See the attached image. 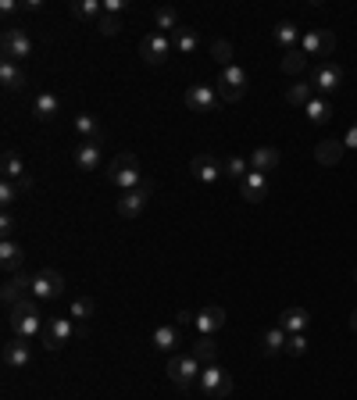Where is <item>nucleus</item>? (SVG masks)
Segmentation results:
<instances>
[{
	"mask_svg": "<svg viewBox=\"0 0 357 400\" xmlns=\"http://www.w3.org/2000/svg\"><path fill=\"white\" fill-rule=\"evenodd\" d=\"M307 322H311L307 307H286V311L279 314V325H282L289 336H296V332H307Z\"/></svg>",
	"mask_w": 357,
	"mask_h": 400,
	"instance_id": "nucleus-23",
	"label": "nucleus"
},
{
	"mask_svg": "<svg viewBox=\"0 0 357 400\" xmlns=\"http://www.w3.org/2000/svg\"><path fill=\"white\" fill-rule=\"evenodd\" d=\"M97 29H100V36H118V33H122V19H115V15H100Z\"/></svg>",
	"mask_w": 357,
	"mask_h": 400,
	"instance_id": "nucleus-42",
	"label": "nucleus"
},
{
	"mask_svg": "<svg viewBox=\"0 0 357 400\" xmlns=\"http://www.w3.org/2000/svg\"><path fill=\"white\" fill-rule=\"evenodd\" d=\"M0 54H4V61L22 65V61L33 54V36H29L26 29H19V26L4 29V36H0Z\"/></svg>",
	"mask_w": 357,
	"mask_h": 400,
	"instance_id": "nucleus-6",
	"label": "nucleus"
},
{
	"mask_svg": "<svg viewBox=\"0 0 357 400\" xmlns=\"http://www.w3.org/2000/svg\"><path fill=\"white\" fill-rule=\"evenodd\" d=\"M200 371H204V364H200L193 354H172L168 364H165V375H168V382H172L179 393H190L193 382L200 379Z\"/></svg>",
	"mask_w": 357,
	"mask_h": 400,
	"instance_id": "nucleus-3",
	"label": "nucleus"
},
{
	"mask_svg": "<svg viewBox=\"0 0 357 400\" xmlns=\"http://www.w3.org/2000/svg\"><path fill=\"white\" fill-rule=\"evenodd\" d=\"M222 175H229V179L243 183V179L250 175V161H247V158H239V154H232V158H225V161H222Z\"/></svg>",
	"mask_w": 357,
	"mask_h": 400,
	"instance_id": "nucleus-37",
	"label": "nucleus"
},
{
	"mask_svg": "<svg viewBox=\"0 0 357 400\" xmlns=\"http://www.w3.org/2000/svg\"><path fill=\"white\" fill-rule=\"evenodd\" d=\"M68 314H72V318H76L79 325H83V322H90V318H93V300H90V297H76V300H72V311H68Z\"/></svg>",
	"mask_w": 357,
	"mask_h": 400,
	"instance_id": "nucleus-39",
	"label": "nucleus"
},
{
	"mask_svg": "<svg viewBox=\"0 0 357 400\" xmlns=\"http://www.w3.org/2000/svg\"><path fill=\"white\" fill-rule=\"evenodd\" d=\"M343 154H346L343 140H321V143L314 147V161H318V165H325V168L339 165V161H343Z\"/></svg>",
	"mask_w": 357,
	"mask_h": 400,
	"instance_id": "nucleus-21",
	"label": "nucleus"
},
{
	"mask_svg": "<svg viewBox=\"0 0 357 400\" xmlns=\"http://www.w3.org/2000/svg\"><path fill=\"white\" fill-rule=\"evenodd\" d=\"M339 83H343V68L332 65V61H325V65H318V68L311 72V86H314L318 93H325V97H332V93L339 90Z\"/></svg>",
	"mask_w": 357,
	"mask_h": 400,
	"instance_id": "nucleus-14",
	"label": "nucleus"
},
{
	"mask_svg": "<svg viewBox=\"0 0 357 400\" xmlns=\"http://www.w3.org/2000/svg\"><path fill=\"white\" fill-rule=\"evenodd\" d=\"M304 111H307V122H314V125H325V122L332 118V101H328V97H314V101H311Z\"/></svg>",
	"mask_w": 357,
	"mask_h": 400,
	"instance_id": "nucleus-35",
	"label": "nucleus"
},
{
	"mask_svg": "<svg viewBox=\"0 0 357 400\" xmlns=\"http://www.w3.org/2000/svg\"><path fill=\"white\" fill-rule=\"evenodd\" d=\"M0 83H4V90H22L26 86V68L15 65V61H0Z\"/></svg>",
	"mask_w": 357,
	"mask_h": 400,
	"instance_id": "nucleus-27",
	"label": "nucleus"
},
{
	"mask_svg": "<svg viewBox=\"0 0 357 400\" xmlns=\"http://www.w3.org/2000/svg\"><path fill=\"white\" fill-rule=\"evenodd\" d=\"M300 51H304L307 58H328V54L336 51V36H332L328 29H311V33L300 36Z\"/></svg>",
	"mask_w": 357,
	"mask_h": 400,
	"instance_id": "nucleus-12",
	"label": "nucleus"
},
{
	"mask_svg": "<svg viewBox=\"0 0 357 400\" xmlns=\"http://www.w3.org/2000/svg\"><path fill=\"white\" fill-rule=\"evenodd\" d=\"M197 43H200V36H197V29H190V26H182V29L175 33V51H179V54H193V51H197Z\"/></svg>",
	"mask_w": 357,
	"mask_h": 400,
	"instance_id": "nucleus-38",
	"label": "nucleus"
},
{
	"mask_svg": "<svg viewBox=\"0 0 357 400\" xmlns=\"http://www.w3.org/2000/svg\"><path fill=\"white\" fill-rule=\"evenodd\" d=\"M314 101V86H311V79H296L293 86H286V104H293V108H307Z\"/></svg>",
	"mask_w": 357,
	"mask_h": 400,
	"instance_id": "nucleus-24",
	"label": "nucleus"
},
{
	"mask_svg": "<svg viewBox=\"0 0 357 400\" xmlns=\"http://www.w3.org/2000/svg\"><path fill=\"white\" fill-rule=\"evenodd\" d=\"M218 90L214 86H207V83H193L190 90H186V108L190 111H197V115H211L214 108H218Z\"/></svg>",
	"mask_w": 357,
	"mask_h": 400,
	"instance_id": "nucleus-10",
	"label": "nucleus"
},
{
	"mask_svg": "<svg viewBox=\"0 0 357 400\" xmlns=\"http://www.w3.org/2000/svg\"><path fill=\"white\" fill-rule=\"evenodd\" d=\"M0 265H4V272H22V265H26V250H22V243H15V240H4L0 243Z\"/></svg>",
	"mask_w": 357,
	"mask_h": 400,
	"instance_id": "nucleus-20",
	"label": "nucleus"
},
{
	"mask_svg": "<svg viewBox=\"0 0 357 400\" xmlns=\"http://www.w3.org/2000/svg\"><path fill=\"white\" fill-rule=\"evenodd\" d=\"M193 322H197V314H193V311H186V307H182V311H175V325H179V329H186V325H193Z\"/></svg>",
	"mask_w": 357,
	"mask_h": 400,
	"instance_id": "nucleus-46",
	"label": "nucleus"
},
{
	"mask_svg": "<svg viewBox=\"0 0 357 400\" xmlns=\"http://www.w3.org/2000/svg\"><path fill=\"white\" fill-rule=\"evenodd\" d=\"M190 354H193L200 364H214V357H218L214 336H197V339H193V347H190Z\"/></svg>",
	"mask_w": 357,
	"mask_h": 400,
	"instance_id": "nucleus-32",
	"label": "nucleus"
},
{
	"mask_svg": "<svg viewBox=\"0 0 357 400\" xmlns=\"http://www.w3.org/2000/svg\"><path fill=\"white\" fill-rule=\"evenodd\" d=\"M33 279H36V275H29L26 268H22V272H15V275L4 282V286H0V300H4L8 307H15L19 300L33 297Z\"/></svg>",
	"mask_w": 357,
	"mask_h": 400,
	"instance_id": "nucleus-11",
	"label": "nucleus"
},
{
	"mask_svg": "<svg viewBox=\"0 0 357 400\" xmlns=\"http://www.w3.org/2000/svg\"><path fill=\"white\" fill-rule=\"evenodd\" d=\"M353 279H357V268H353Z\"/></svg>",
	"mask_w": 357,
	"mask_h": 400,
	"instance_id": "nucleus-50",
	"label": "nucleus"
},
{
	"mask_svg": "<svg viewBox=\"0 0 357 400\" xmlns=\"http://www.w3.org/2000/svg\"><path fill=\"white\" fill-rule=\"evenodd\" d=\"M122 11H125V0H104V15H115L118 19Z\"/></svg>",
	"mask_w": 357,
	"mask_h": 400,
	"instance_id": "nucleus-45",
	"label": "nucleus"
},
{
	"mask_svg": "<svg viewBox=\"0 0 357 400\" xmlns=\"http://www.w3.org/2000/svg\"><path fill=\"white\" fill-rule=\"evenodd\" d=\"M76 133H79L86 143H100V136H104V133H100V122H97L90 111H79V115H76Z\"/></svg>",
	"mask_w": 357,
	"mask_h": 400,
	"instance_id": "nucleus-26",
	"label": "nucleus"
},
{
	"mask_svg": "<svg viewBox=\"0 0 357 400\" xmlns=\"http://www.w3.org/2000/svg\"><path fill=\"white\" fill-rule=\"evenodd\" d=\"M0 232H4V240H15V232H19V218H15L11 211H4V218H0Z\"/></svg>",
	"mask_w": 357,
	"mask_h": 400,
	"instance_id": "nucleus-44",
	"label": "nucleus"
},
{
	"mask_svg": "<svg viewBox=\"0 0 357 400\" xmlns=\"http://www.w3.org/2000/svg\"><path fill=\"white\" fill-rule=\"evenodd\" d=\"M29 361H33V343L29 339H11V343H4V364L8 368H29Z\"/></svg>",
	"mask_w": 357,
	"mask_h": 400,
	"instance_id": "nucleus-17",
	"label": "nucleus"
},
{
	"mask_svg": "<svg viewBox=\"0 0 357 400\" xmlns=\"http://www.w3.org/2000/svg\"><path fill=\"white\" fill-rule=\"evenodd\" d=\"M197 389L207 396V400H225L232 393V375L222 368V364H204L200 379H197Z\"/></svg>",
	"mask_w": 357,
	"mask_h": 400,
	"instance_id": "nucleus-4",
	"label": "nucleus"
},
{
	"mask_svg": "<svg viewBox=\"0 0 357 400\" xmlns=\"http://www.w3.org/2000/svg\"><path fill=\"white\" fill-rule=\"evenodd\" d=\"M222 325H225V307L207 304V307L197 311V322H193L197 336H214V332H222Z\"/></svg>",
	"mask_w": 357,
	"mask_h": 400,
	"instance_id": "nucleus-15",
	"label": "nucleus"
},
{
	"mask_svg": "<svg viewBox=\"0 0 357 400\" xmlns=\"http://www.w3.org/2000/svg\"><path fill=\"white\" fill-rule=\"evenodd\" d=\"M343 147H346V150H357V122L346 129V136H343Z\"/></svg>",
	"mask_w": 357,
	"mask_h": 400,
	"instance_id": "nucleus-47",
	"label": "nucleus"
},
{
	"mask_svg": "<svg viewBox=\"0 0 357 400\" xmlns=\"http://www.w3.org/2000/svg\"><path fill=\"white\" fill-rule=\"evenodd\" d=\"M8 325H11V332H15L19 339H36V336H43L47 322H43V314H40V300H36V297H26V300H19L15 307H8Z\"/></svg>",
	"mask_w": 357,
	"mask_h": 400,
	"instance_id": "nucleus-1",
	"label": "nucleus"
},
{
	"mask_svg": "<svg viewBox=\"0 0 357 400\" xmlns=\"http://www.w3.org/2000/svg\"><path fill=\"white\" fill-rule=\"evenodd\" d=\"M350 329H353V332H357V311H353V314H350Z\"/></svg>",
	"mask_w": 357,
	"mask_h": 400,
	"instance_id": "nucleus-49",
	"label": "nucleus"
},
{
	"mask_svg": "<svg viewBox=\"0 0 357 400\" xmlns=\"http://www.w3.org/2000/svg\"><path fill=\"white\" fill-rule=\"evenodd\" d=\"M286 350H289L293 357H304V354H307V336H304V332H296V336H289V343H286Z\"/></svg>",
	"mask_w": 357,
	"mask_h": 400,
	"instance_id": "nucleus-43",
	"label": "nucleus"
},
{
	"mask_svg": "<svg viewBox=\"0 0 357 400\" xmlns=\"http://www.w3.org/2000/svg\"><path fill=\"white\" fill-rule=\"evenodd\" d=\"M211 58H214L222 68H229V65H232V43H229V40H214V43H211Z\"/></svg>",
	"mask_w": 357,
	"mask_h": 400,
	"instance_id": "nucleus-40",
	"label": "nucleus"
},
{
	"mask_svg": "<svg viewBox=\"0 0 357 400\" xmlns=\"http://www.w3.org/2000/svg\"><path fill=\"white\" fill-rule=\"evenodd\" d=\"M279 68H282L286 76H293V79H296L300 72H307V54H304L300 47H293V51H286V54H282Z\"/></svg>",
	"mask_w": 357,
	"mask_h": 400,
	"instance_id": "nucleus-31",
	"label": "nucleus"
},
{
	"mask_svg": "<svg viewBox=\"0 0 357 400\" xmlns=\"http://www.w3.org/2000/svg\"><path fill=\"white\" fill-rule=\"evenodd\" d=\"M190 172H193V179H197V183L211 186V183H218V179H222V161H214L211 154H197V158L190 161Z\"/></svg>",
	"mask_w": 357,
	"mask_h": 400,
	"instance_id": "nucleus-16",
	"label": "nucleus"
},
{
	"mask_svg": "<svg viewBox=\"0 0 357 400\" xmlns=\"http://www.w3.org/2000/svg\"><path fill=\"white\" fill-rule=\"evenodd\" d=\"M239 197L250 200V204H261L268 197V175L264 172H250L243 183H239Z\"/></svg>",
	"mask_w": 357,
	"mask_h": 400,
	"instance_id": "nucleus-19",
	"label": "nucleus"
},
{
	"mask_svg": "<svg viewBox=\"0 0 357 400\" xmlns=\"http://www.w3.org/2000/svg\"><path fill=\"white\" fill-rule=\"evenodd\" d=\"M150 343L161 350V354H172L179 343H182V332H179V325L172 322V325H157L154 329V336H150Z\"/></svg>",
	"mask_w": 357,
	"mask_h": 400,
	"instance_id": "nucleus-22",
	"label": "nucleus"
},
{
	"mask_svg": "<svg viewBox=\"0 0 357 400\" xmlns=\"http://www.w3.org/2000/svg\"><path fill=\"white\" fill-rule=\"evenodd\" d=\"M271 36H275V43H279L282 51H293V47H300V29H296L293 22H279Z\"/></svg>",
	"mask_w": 357,
	"mask_h": 400,
	"instance_id": "nucleus-34",
	"label": "nucleus"
},
{
	"mask_svg": "<svg viewBox=\"0 0 357 400\" xmlns=\"http://www.w3.org/2000/svg\"><path fill=\"white\" fill-rule=\"evenodd\" d=\"M0 172H4V179L8 183H19V179H26L29 172H26V165H22V158L15 154V150H4V158H0Z\"/></svg>",
	"mask_w": 357,
	"mask_h": 400,
	"instance_id": "nucleus-30",
	"label": "nucleus"
},
{
	"mask_svg": "<svg viewBox=\"0 0 357 400\" xmlns=\"http://www.w3.org/2000/svg\"><path fill=\"white\" fill-rule=\"evenodd\" d=\"M76 19H86V22H100L104 15V0H76V4L68 8Z\"/></svg>",
	"mask_w": 357,
	"mask_h": 400,
	"instance_id": "nucleus-33",
	"label": "nucleus"
},
{
	"mask_svg": "<svg viewBox=\"0 0 357 400\" xmlns=\"http://www.w3.org/2000/svg\"><path fill=\"white\" fill-rule=\"evenodd\" d=\"M33 111H36V118H40V122H54V118L61 115V101H58L54 93H40V97H36V104H33Z\"/></svg>",
	"mask_w": 357,
	"mask_h": 400,
	"instance_id": "nucleus-28",
	"label": "nucleus"
},
{
	"mask_svg": "<svg viewBox=\"0 0 357 400\" xmlns=\"http://www.w3.org/2000/svg\"><path fill=\"white\" fill-rule=\"evenodd\" d=\"M172 40L165 36V33H150L147 40H143V47H140V54H143V61L150 65V68H157V65H165L168 61V54H172Z\"/></svg>",
	"mask_w": 357,
	"mask_h": 400,
	"instance_id": "nucleus-13",
	"label": "nucleus"
},
{
	"mask_svg": "<svg viewBox=\"0 0 357 400\" xmlns=\"http://www.w3.org/2000/svg\"><path fill=\"white\" fill-rule=\"evenodd\" d=\"M247 86H250V76H247V68H239V65H229V68H222V76H218V97L225 101V104H236V101H243V93H247Z\"/></svg>",
	"mask_w": 357,
	"mask_h": 400,
	"instance_id": "nucleus-5",
	"label": "nucleus"
},
{
	"mask_svg": "<svg viewBox=\"0 0 357 400\" xmlns=\"http://www.w3.org/2000/svg\"><path fill=\"white\" fill-rule=\"evenodd\" d=\"M79 336V325H76V318H68V314H58V318H51L47 322V329H43V347L47 350H61L65 343H72Z\"/></svg>",
	"mask_w": 357,
	"mask_h": 400,
	"instance_id": "nucleus-7",
	"label": "nucleus"
},
{
	"mask_svg": "<svg viewBox=\"0 0 357 400\" xmlns=\"http://www.w3.org/2000/svg\"><path fill=\"white\" fill-rule=\"evenodd\" d=\"M286 343H289V332H286L282 325H275V329H268V332L261 336V350H264L268 357H275L279 350H286Z\"/></svg>",
	"mask_w": 357,
	"mask_h": 400,
	"instance_id": "nucleus-29",
	"label": "nucleus"
},
{
	"mask_svg": "<svg viewBox=\"0 0 357 400\" xmlns=\"http://www.w3.org/2000/svg\"><path fill=\"white\" fill-rule=\"evenodd\" d=\"M108 183H111V186H118L122 193L136 190V186L143 183V172H140L136 154H129V150L115 154V158H111V165H108Z\"/></svg>",
	"mask_w": 357,
	"mask_h": 400,
	"instance_id": "nucleus-2",
	"label": "nucleus"
},
{
	"mask_svg": "<svg viewBox=\"0 0 357 400\" xmlns=\"http://www.w3.org/2000/svg\"><path fill=\"white\" fill-rule=\"evenodd\" d=\"M15 200H22V186L19 183H0V204H4V207H11Z\"/></svg>",
	"mask_w": 357,
	"mask_h": 400,
	"instance_id": "nucleus-41",
	"label": "nucleus"
},
{
	"mask_svg": "<svg viewBox=\"0 0 357 400\" xmlns=\"http://www.w3.org/2000/svg\"><path fill=\"white\" fill-rule=\"evenodd\" d=\"M154 22H157V29H161L165 36H168V33H179V29H182V22H179V11H175V8H168V4L154 11Z\"/></svg>",
	"mask_w": 357,
	"mask_h": 400,
	"instance_id": "nucleus-36",
	"label": "nucleus"
},
{
	"mask_svg": "<svg viewBox=\"0 0 357 400\" xmlns=\"http://www.w3.org/2000/svg\"><path fill=\"white\" fill-rule=\"evenodd\" d=\"M0 11H4V15H8V19H11V15H15V11H19V4H15V0H4V4H0Z\"/></svg>",
	"mask_w": 357,
	"mask_h": 400,
	"instance_id": "nucleus-48",
	"label": "nucleus"
},
{
	"mask_svg": "<svg viewBox=\"0 0 357 400\" xmlns=\"http://www.w3.org/2000/svg\"><path fill=\"white\" fill-rule=\"evenodd\" d=\"M150 193H154V183H150V179H143L136 190H129V193H122V197H118V215H122V218H129V222H133V218H140V215L147 211Z\"/></svg>",
	"mask_w": 357,
	"mask_h": 400,
	"instance_id": "nucleus-8",
	"label": "nucleus"
},
{
	"mask_svg": "<svg viewBox=\"0 0 357 400\" xmlns=\"http://www.w3.org/2000/svg\"><path fill=\"white\" fill-rule=\"evenodd\" d=\"M279 168V150L275 147H257L254 154H250V172H275Z\"/></svg>",
	"mask_w": 357,
	"mask_h": 400,
	"instance_id": "nucleus-25",
	"label": "nucleus"
},
{
	"mask_svg": "<svg viewBox=\"0 0 357 400\" xmlns=\"http://www.w3.org/2000/svg\"><path fill=\"white\" fill-rule=\"evenodd\" d=\"M61 293H65V275L58 268L36 272V279H33V297L36 300H58Z\"/></svg>",
	"mask_w": 357,
	"mask_h": 400,
	"instance_id": "nucleus-9",
	"label": "nucleus"
},
{
	"mask_svg": "<svg viewBox=\"0 0 357 400\" xmlns=\"http://www.w3.org/2000/svg\"><path fill=\"white\" fill-rule=\"evenodd\" d=\"M72 158H76L79 172H97V168L104 165V150H100V143H86V140L76 147V154H72Z\"/></svg>",
	"mask_w": 357,
	"mask_h": 400,
	"instance_id": "nucleus-18",
	"label": "nucleus"
}]
</instances>
